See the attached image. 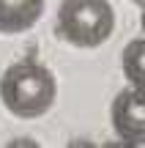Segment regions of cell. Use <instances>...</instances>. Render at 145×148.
<instances>
[{"label":"cell","mask_w":145,"mask_h":148,"mask_svg":"<svg viewBox=\"0 0 145 148\" xmlns=\"http://www.w3.org/2000/svg\"><path fill=\"white\" fill-rule=\"evenodd\" d=\"M131 3H137V5H145V0H131Z\"/></svg>","instance_id":"52a82bcc"},{"label":"cell","mask_w":145,"mask_h":148,"mask_svg":"<svg viewBox=\"0 0 145 148\" xmlns=\"http://www.w3.org/2000/svg\"><path fill=\"white\" fill-rule=\"evenodd\" d=\"M47 0H0V33L16 36L38 25Z\"/></svg>","instance_id":"277c9868"},{"label":"cell","mask_w":145,"mask_h":148,"mask_svg":"<svg viewBox=\"0 0 145 148\" xmlns=\"http://www.w3.org/2000/svg\"><path fill=\"white\" fill-rule=\"evenodd\" d=\"M140 25H142V33H145V5H142V16H140Z\"/></svg>","instance_id":"8992f818"},{"label":"cell","mask_w":145,"mask_h":148,"mask_svg":"<svg viewBox=\"0 0 145 148\" xmlns=\"http://www.w3.org/2000/svg\"><path fill=\"white\" fill-rule=\"evenodd\" d=\"M115 33V8L110 0H60L55 36L69 47L96 49Z\"/></svg>","instance_id":"7a4b0ae2"},{"label":"cell","mask_w":145,"mask_h":148,"mask_svg":"<svg viewBox=\"0 0 145 148\" xmlns=\"http://www.w3.org/2000/svg\"><path fill=\"white\" fill-rule=\"evenodd\" d=\"M110 123L123 145H145V88L129 85L112 99Z\"/></svg>","instance_id":"3957f363"},{"label":"cell","mask_w":145,"mask_h":148,"mask_svg":"<svg viewBox=\"0 0 145 148\" xmlns=\"http://www.w3.org/2000/svg\"><path fill=\"white\" fill-rule=\"evenodd\" d=\"M58 99L55 74L41 63L19 60L0 74V101L19 121H36L47 115Z\"/></svg>","instance_id":"6da1fadb"},{"label":"cell","mask_w":145,"mask_h":148,"mask_svg":"<svg viewBox=\"0 0 145 148\" xmlns=\"http://www.w3.org/2000/svg\"><path fill=\"white\" fill-rule=\"evenodd\" d=\"M120 71H123L126 82L145 88V36L131 38L120 52Z\"/></svg>","instance_id":"5b68a950"}]
</instances>
